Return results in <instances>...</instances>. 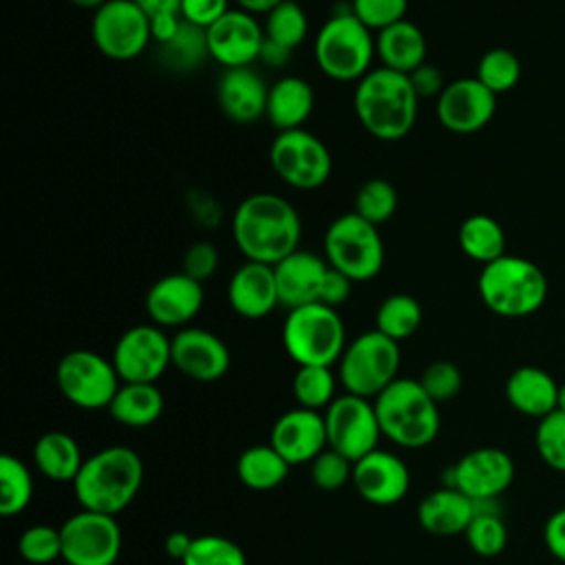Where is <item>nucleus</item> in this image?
<instances>
[{
  "instance_id": "obj_41",
  "label": "nucleus",
  "mask_w": 565,
  "mask_h": 565,
  "mask_svg": "<svg viewBox=\"0 0 565 565\" xmlns=\"http://www.w3.org/2000/svg\"><path fill=\"white\" fill-rule=\"evenodd\" d=\"M475 77L494 95L508 93L521 79V62L508 49H490L481 55Z\"/></svg>"
},
{
  "instance_id": "obj_26",
  "label": "nucleus",
  "mask_w": 565,
  "mask_h": 565,
  "mask_svg": "<svg viewBox=\"0 0 565 565\" xmlns=\"http://www.w3.org/2000/svg\"><path fill=\"white\" fill-rule=\"evenodd\" d=\"M475 512L470 497L457 488L441 486L419 501L417 523L433 536H457L468 530Z\"/></svg>"
},
{
  "instance_id": "obj_24",
  "label": "nucleus",
  "mask_w": 565,
  "mask_h": 565,
  "mask_svg": "<svg viewBox=\"0 0 565 565\" xmlns=\"http://www.w3.org/2000/svg\"><path fill=\"white\" fill-rule=\"evenodd\" d=\"M329 271V263L313 252L296 249L287 258L274 265L278 300L289 309H298L302 305L318 302L322 280Z\"/></svg>"
},
{
  "instance_id": "obj_53",
  "label": "nucleus",
  "mask_w": 565,
  "mask_h": 565,
  "mask_svg": "<svg viewBox=\"0 0 565 565\" xmlns=\"http://www.w3.org/2000/svg\"><path fill=\"white\" fill-rule=\"evenodd\" d=\"M181 26V15H157V18H150V35L157 44H163L168 42Z\"/></svg>"
},
{
  "instance_id": "obj_28",
  "label": "nucleus",
  "mask_w": 565,
  "mask_h": 565,
  "mask_svg": "<svg viewBox=\"0 0 565 565\" xmlns=\"http://www.w3.org/2000/svg\"><path fill=\"white\" fill-rule=\"evenodd\" d=\"M426 51L428 44L424 31L406 18L377 31L375 55L380 57L384 68L411 75L417 66L426 62Z\"/></svg>"
},
{
  "instance_id": "obj_14",
  "label": "nucleus",
  "mask_w": 565,
  "mask_h": 565,
  "mask_svg": "<svg viewBox=\"0 0 565 565\" xmlns=\"http://www.w3.org/2000/svg\"><path fill=\"white\" fill-rule=\"evenodd\" d=\"M62 561L68 565H115L121 554L117 516L82 510L62 525Z\"/></svg>"
},
{
  "instance_id": "obj_48",
  "label": "nucleus",
  "mask_w": 565,
  "mask_h": 565,
  "mask_svg": "<svg viewBox=\"0 0 565 565\" xmlns=\"http://www.w3.org/2000/svg\"><path fill=\"white\" fill-rule=\"evenodd\" d=\"M218 269V249L207 243V241H199L192 243L185 254H183V274H188L190 278L205 282L207 278H212Z\"/></svg>"
},
{
  "instance_id": "obj_23",
  "label": "nucleus",
  "mask_w": 565,
  "mask_h": 565,
  "mask_svg": "<svg viewBox=\"0 0 565 565\" xmlns=\"http://www.w3.org/2000/svg\"><path fill=\"white\" fill-rule=\"evenodd\" d=\"M227 302L232 311L245 320L269 316L280 305L274 267L245 260L227 282Z\"/></svg>"
},
{
  "instance_id": "obj_42",
  "label": "nucleus",
  "mask_w": 565,
  "mask_h": 565,
  "mask_svg": "<svg viewBox=\"0 0 565 565\" xmlns=\"http://www.w3.org/2000/svg\"><path fill=\"white\" fill-rule=\"evenodd\" d=\"M181 565H247V556L243 547L227 536L201 534L194 536Z\"/></svg>"
},
{
  "instance_id": "obj_25",
  "label": "nucleus",
  "mask_w": 565,
  "mask_h": 565,
  "mask_svg": "<svg viewBox=\"0 0 565 565\" xmlns=\"http://www.w3.org/2000/svg\"><path fill=\"white\" fill-rule=\"evenodd\" d=\"M269 86L252 68H227L216 84V102L234 124H254L265 117Z\"/></svg>"
},
{
  "instance_id": "obj_11",
  "label": "nucleus",
  "mask_w": 565,
  "mask_h": 565,
  "mask_svg": "<svg viewBox=\"0 0 565 565\" xmlns=\"http://www.w3.org/2000/svg\"><path fill=\"white\" fill-rule=\"evenodd\" d=\"M269 163L278 179L302 192L322 188L333 166L329 148L305 128L278 132L269 148Z\"/></svg>"
},
{
  "instance_id": "obj_52",
  "label": "nucleus",
  "mask_w": 565,
  "mask_h": 565,
  "mask_svg": "<svg viewBox=\"0 0 565 565\" xmlns=\"http://www.w3.org/2000/svg\"><path fill=\"white\" fill-rule=\"evenodd\" d=\"M543 541L547 552L558 558L561 563H565V508L556 510L543 527Z\"/></svg>"
},
{
  "instance_id": "obj_8",
  "label": "nucleus",
  "mask_w": 565,
  "mask_h": 565,
  "mask_svg": "<svg viewBox=\"0 0 565 565\" xmlns=\"http://www.w3.org/2000/svg\"><path fill=\"white\" fill-rule=\"evenodd\" d=\"M399 371V342L380 333L364 331L347 342L338 360V382L344 393L375 399Z\"/></svg>"
},
{
  "instance_id": "obj_3",
  "label": "nucleus",
  "mask_w": 565,
  "mask_h": 565,
  "mask_svg": "<svg viewBox=\"0 0 565 565\" xmlns=\"http://www.w3.org/2000/svg\"><path fill=\"white\" fill-rule=\"evenodd\" d=\"M419 97L408 75L391 68H371L355 82L353 110L362 128L380 141L404 139L417 119Z\"/></svg>"
},
{
  "instance_id": "obj_5",
  "label": "nucleus",
  "mask_w": 565,
  "mask_h": 565,
  "mask_svg": "<svg viewBox=\"0 0 565 565\" xmlns=\"http://www.w3.org/2000/svg\"><path fill=\"white\" fill-rule=\"evenodd\" d=\"M477 291L492 313L501 318H525L543 307L547 278L536 263L503 254L481 267Z\"/></svg>"
},
{
  "instance_id": "obj_20",
  "label": "nucleus",
  "mask_w": 565,
  "mask_h": 565,
  "mask_svg": "<svg viewBox=\"0 0 565 565\" xmlns=\"http://www.w3.org/2000/svg\"><path fill=\"white\" fill-rule=\"evenodd\" d=\"M351 481L366 503L395 505L411 488V470L395 452L375 448L353 463Z\"/></svg>"
},
{
  "instance_id": "obj_1",
  "label": "nucleus",
  "mask_w": 565,
  "mask_h": 565,
  "mask_svg": "<svg viewBox=\"0 0 565 565\" xmlns=\"http://www.w3.org/2000/svg\"><path fill=\"white\" fill-rule=\"evenodd\" d=\"M232 236L245 260L274 267L300 249L302 221L287 199L274 192H256L236 205Z\"/></svg>"
},
{
  "instance_id": "obj_34",
  "label": "nucleus",
  "mask_w": 565,
  "mask_h": 565,
  "mask_svg": "<svg viewBox=\"0 0 565 565\" xmlns=\"http://www.w3.org/2000/svg\"><path fill=\"white\" fill-rule=\"evenodd\" d=\"M461 252L481 265H488L505 254V232L497 218L488 214H472L463 218L457 232Z\"/></svg>"
},
{
  "instance_id": "obj_44",
  "label": "nucleus",
  "mask_w": 565,
  "mask_h": 565,
  "mask_svg": "<svg viewBox=\"0 0 565 565\" xmlns=\"http://www.w3.org/2000/svg\"><path fill=\"white\" fill-rule=\"evenodd\" d=\"M536 450L543 463L556 472H565V413L552 411L536 426Z\"/></svg>"
},
{
  "instance_id": "obj_17",
  "label": "nucleus",
  "mask_w": 565,
  "mask_h": 565,
  "mask_svg": "<svg viewBox=\"0 0 565 565\" xmlns=\"http://www.w3.org/2000/svg\"><path fill=\"white\" fill-rule=\"evenodd\" d=\"M497 110V95L477 77H461L441 90L435 104L439 124L455 135H472L481 130Z\"/></svg>"
},
{
  "instance_id": "obj_38",
  "label": "nucleus",
  "mask_w": 565,
  "mask_h": 565,
  "mask_svg": "<svg viewBox=\"0 0 565 565\" xmlns=\"http://www.w3.org/2000/svg\"><path fill=\"white\" fill-rule=\"evenodd\" d=\"M338 375L331 366H298L291 380V393L298 406L311 411H324L335 395Z\"/></svg>"
},
{
  "instance_id": "obj_57",
  "label": "nucleus",
  "mask_w": 565,
  "mask_h": 565,
  "mask_svg": "<svg viewBox=\"0 0 565 565\" xmlns=\"http://www.w3.org/2000/svg\"><path fill=\"white\" fill-rule=\"evenodd\" d=\"M238 4V9L252 13V15H260V13H269L271 9H276L282 0H234Z\"/></svg>"
},
{
  "instance_id": "obj_32",
  "label": "nucleus",
  "mask_w": 565,
  "mask_h": 565,
  "mask_svg": "<svg viewBox=\"0 0 565 565\" xmlns=\"http://www.w3.org/2000/svg\"><path fill=\"white\" fill-rule=\"evenodd\" d=\"M289 463L271 444H256L245 448L236 459V477L249 490H274L278 488L287 475Z\"/></svg>"
},
{
  "instance_id": "obj_13",
  "label": "nucleus",
  "mask_w": 565,
  "mask_h": 565,
  "mask_svg": "<svg viewBox=\"0 0 565 565\" xmlns=\"http://www.w3.org/2000/svg\"><path fill=\"white\" fill-rule=\"evenodd\" d=\"M90 38L108 60L128 62L150 44V18L132 0H108L93 11Z\"/></svg>"
},
{
  "instance_id": "obj_50",
  "label": "nucleus",
  "mask_w": 565,
  "mask_h": 565,
  "mask_svg": "<svg viewBox=\"0 0 565 565\" xmlns=\"http://www.w3.org/2000/svg\"><path fill=\"white\" fill-rule=\"evenodd\" d=\"M408 79H411V86H413V90L419 99H433V97L437 99L441 95V90L446 88L444 73L435 64H428V62L417 66L408 75Z\"/></svg>"
},
{
  "instance_id": "obj_39",
  "label": "nucleus",
  "mask_w": 565,
  "mask_h": 565,
  "mask_svg": "<svg viewBox=\"0 0 565 565\" xmlns=\"http://www.w3.org/2000/svg\"><path fill=\"white\" fill-rule=\"evenodd\" d=\"M263 31H265L267 40H271L289 51H296L307 38L309 20L298 2L282 0L276 9H271L265 15Z\"/></svg>"
},
{
  "instance_id": "obj_31",
  "label": "nucleus",
  "mask_w": 565,
  "mask_h": 565,
  "mask_svg": "<svg viewBox=\"0 0 565 565\" xmlns=\"http://www.w3.org/2000/svg\"><path fill=\"white\" fill-rule=\"evenodd\" d=\"M163 406L166 399L157 384L121 382L108 406V413L117 424L126 428H148L161 417Z\"/></svg>"
},
{
  "instance_id": "obj_59",
  "label": "nucleus",
  "mask_w": 565,
  "mask_h": 565,
  "mask_svg": "<svg viewBox=\"0 0 565 565\" xmlns=\"http://www.w3.org/2000/svg\"><path fill=\"white\" fill-rule=\"evenodd\" d=\"M556 411L565 413V382L558 384V397H556Z\"/></svg>"
},
{
  "instance_id": "obj_21",
  "label": "nucleus",
  "mask_w": 565,
  "mask_h": 565,
  "mask_svg": "<svg viewBox=\"0 0 565 565\" xmlns=\"http://www.w3.org/2000/svg\"><path fill=\"white\" fill-rule=\"evenodd\" d=\"M269 444L289 466L311 463L324 448H329L324 415L302 406L282 413L271 426Z\"/></svg>"
},
{
  "instance_id": "obj_9",
  "label": "nucleus",
  "mask_w": 565,
  "mask_h": 565,
  "mask_svg": "<svg viewBox=\"0 0 565 565\" xmlns=\"http://www.w3.org/2000/svg\"><path fill=\"white\" fill-rule=\"evenodd\" d=\"M324 260L353 282L373 280L384 267V243L377 225L355 212L340 214L324 232Z\"/></svg>"
},
{
  "instance_id": "obj_2",
  "label": "nucleus",
  "mask_w": 565,
  "mask_h": 565,
  "mask_svg": "<svg viewBox=\"0 0 565 565\" xmlns=\"http://www.w3.org/2000/svg\"><path fill=\"white\" fill-rule=\"evenodd\" d=\"M143 461L128 446H106L84 459L73 492L82 510L117 516L139 494Z\"/></svg>"
},
{
  "instance_id": "obj_47",
  "label": "nucleus",
  "mask_w": 565,
  "mask_h": 565,
  "mask_svg": "<svg viewBox=\"0 0 565 565\" xmlns=\"http://www.w3.org/2000/svg\"><path fill=\"white\" fill-rule=\"evenodd\" d=\"M408 0H351L353 15L371 31H382L404 20Z\"/></svg>"
},
{
  "instance_id": "obj_56",
  "label": "nucleus",
  "mask_w": 565,
  "mask_h": 565,
  "mask_svg": "<svg viewBox=\"0 0 565 565\" xmlns=\"http://www.w3.org/2000/svg\"><path fill=\"white\" fill-rule=\"evenodd\" d=\"M148 18L157 15H181V0H132Z\"/></svg>"
},
{
  "instance_id": "obj_7",
  "label": "nucleus",
  "mask_w": 565,
  "mask_h": 565,
  "mask_svg": "<svg viewBox=\"0 0 565 565\" xmlns=\"http://www.w3.org/2000/svg\"><path fill=\"white\" fill-rule=\"evenodd\" d=\"M282 347L298 366L338 364L347 347V331L338 309L322 302L289 309L282 322Z\"/></svg>"
},
{
  "instance_id": "obj_22",
  "label": "nucleus",
  "mask_w": 565,
  "mask_h": 565,
  "mask_svg": "<svg viewBox=\"0 0 565 565\" xmlns=\"http://www.w3.org/2000/svg\"><path fill=\"white\" fill-rule=\"evenodd\" d=\"M203 307V282L188 274H166L146 294V311L157 327H185Z\"/></svg>"
},
{
  "instance_id": "obj_54",
  "label": "nucleus",
  "mask_w": 565,
  "mask_h": 565,
  "mask_svg": "<svg viewBox=\"0 0 565 565\" xmlns=\"http://www.w3.org/2000/svg\"><path fill=\"white\" fill-rule=\"evenodd\" d=\"M291 53H294V51H289V49H285V46H280V44H276V42H271V40L265 38L258 60H260L265 66H269V68H282V66L289 62Z\"/></svg>"
},
{
  "instance_id": "obj_40",
  "label": "nucleus",
  "mask_w": 565,
  "mask_h": 565,
  "mask_svg": "<svg viewBox=\"0 0 565 565\" xmlns=\"http://www.w3.org/2000/svg\"><path fill=\"white\" fill-rule=\"evenodd\" d=\"M397 210V192L386 179H369L360 185L353 201V212L373 225H384Z\"/></svg>"
},
{
  "instance_id": "obj_33",
  "label": "nucleus",
  "mask_w": 565,
  "mask_h": 565,
  "mask_svg": "<svg viewBox=\"0 0 565 565\" xmlns=\"http://www.w3.org/2000/svg\"><path fill=\"white\" fill-rule=\"evenodd\" d=\"M159 64L172 73H190L210 57L207 31L181 20L179 31L157 49Z\"/></svg>"
},
{
  "instance_id": "obj_12",
  "label": "nucleus",
  "mask_w": 565,
  "mask_h": 565,
  "mask_svg": "<svg viewBox=\"0 0 565 565\" xmlns=\"http://www.w3.org/2000/svg\"><path fill=\"white\" fill-rule=\"evenodd\" d=\"M322 415L327 426V446L353 463L373 452L380 437H384L373 399L342 393L322 411Z\"/></svg>"
},
{
  "instance_id": "obj_43",
  "label": "nucleus",
  "mask_w": 565,
  "mask_h": 565,
  "mask_svg": "<svg viewBox=\"0 0 565 565\" xmlns=\"http://www.w3.org/2000/svg\"><path fill=\"white\" fill-rule=\"evenodd\" d=\"M18 552L33 565H46L62 558V532L60 527L35 523L29 525L18 539Z\"/></svg>"
},
{
  "instance_id": "obj_30",
  "label": "nucleus",
  "mask_w": 565,
  "mask_h": 565,
  "mask_svg": "<svg viewBox=\"0 0 565 565\" xmlns=\"http://www.w3.org/2000/svg\"><path fill=\"white\" fill-rule=\"evenodd\" d=\"M33 461L42 477L55 483H73L82 470L84 457L73 435L64 430H49L38 437L33 446Z\"/></svg>"
},
{
  "instance_id": "obj_37",
  "label": "nucleus",
  "mask_w": 565,
  "mask_h": 565,
  "mask_svg": "<svg viewBox=\"0 0 565 565\" xmlns=\"http://www.w3.org/2000/svg\"><path fill=\"white\" fill-rule=\"evenodd\" d=\"M33 499V475L29 466L13 457H0V512L2 516H15L29 508Z\"/></svg>"
},
{
  "instance_id": "obj_15",
  "label": "nucleus",
  "mask_w": 565,
  "mask_h": 565,
  "mask_svg": "<svg viewBox=\"0 0 565 565\" xmlns=\"http://www.w3.org/2000/svg\"><path fill=\"white\" fill-rule=\"evenodd\" d=\"M110 360L121 382L157 384L172 364V338L157 324H135L119 335Z\"/></svg>"
},
{
  "instance_id": "obj_27",
  "label": "nucleus",
  "mask_w": 565,
  "mask_h": 565,
  "mask_svg": "<svg viewBox=\"0 0 565 565\" xmlns=\"http://www.w3.org/2000/svg\"><path fill=\"white\" fill-rule=\"evenodd\" d=\"M558 384L554 377L539 366H519L510 373L505 382V399L508 404L527 417L543 419L552 411H556Z\"/></svg>"
},
{
  "instance_id": "obj_46",
  "label": "nucleus",
  "mask_w": 565,
  "mask_h": 565,
  "mask_svg": "<svg viewBox=\"0 0 565 565\" xmlns=\"http://www.w3.org/2000/svg\"><path fill=\"white\" fill-rule=\"evenodd\" d=\"M309 466L311 481L320 490H340L353 477V461L331 448H324Z\"/></svg>"
},
{
  "instance_id": "obj_6",
  "label": "nucleus",
  "mask_w": 565,
  "mask_h": 565,
  "mask_svg": "<svg viewBox=\"0 0 565 565\" xmlns=\"http://www.w3.org/2000/svg\"><path fill=\"white\" fill-rule=\"evenodd\" d=\"M318 68L335 82H360L375 57V38L351 11V2L333 7L313 42Z\"/></svg>"
},
{
  "instance_id": "obj_45",
  "label": "nucleus",
  "mask_w": 565,
  "mask_h": 565,
  "mask_svg": "<svg viewBox=\"0 0 565 565\" xmlns=\"http://www.w3.org/2000/svg\"><path fill=\"white\" fill-rule=\"evenodd\" d=\"M419 384L424 386V391L437 402H448L455 395H459L463 377L457 364L448 362V360H435L430 362L422 375H419Z\"/></svg>"
},
{
  "instance_id": "obj_19",
  "label": "nucleus",
  "mask_w": 565,
  "mask_h": 565,
  "mask_svg": "<svg viewBox=\"0 0 565 565\" xmlns=\"http://www.w3.org/2000/svg\"><path fill=\"white\" fill-rule=\"evenodd\" d=\"M230 349L212 331L183 327L172 335V366L190 380L216 382L230 371Z\"/></svg>"
},
{
  "instance_id": "obj_4",
  "label": "nucleus",
  "mask_w": 565,
  "mask_h": 565,
  "mask_svg": "<svg viewBox=\"0 0 565 565\" xmlns=\"http://www.w3.org/2000/svg\"><path fill=\"white\" fill-rule=\"evenodd\" d=\"M382 435L395 446L417 450L435 441L441 426L439 404L419 380L397 377L373 399Z\"/></svg>"
},
{
  "instance_id": "obj_49",
  "label": "nucleus",
  "mask_w": 565,
  "mask_h": 565,
  "mask_svg": "<svg viewBox=\"0 0 565 565\" xmlns=\"http://www.w3.org/2000/svg\"><path fill=\"white\" fill-rule=\"evenodd\" d=\"M230 11V0H181V20L210 29Z\"/></svg>"
},
{
  "instance_id": "obj_35",
  "label": "nucleus",
  "mask_w": 565,
  "mask_h": 565,
  "mask_svg": "<svg viewBox=\"0 0 565 565\" xmlns=\"http://www.w3.org/2000/svg\"><path fill=\"white\" fill-rule=\"evenodd\" d=\"M497 499L488 501H475V519L470 521L468 530L463 532L470 550L479 556H497L505 550L508 545V530L503 519L499 516L494 508Z\"/></svg>"
},
{
  "instance_id": "obj_51",
  "label": "nucleus",
  "mask_w": 565,
  "mask_h": 565,
  "mask_svg": "<svg viewBox=\"0 0 565 565\" xmlns=\"http://www.w3.org/2000/svg\"><path fill=\"white\" fill-rule=\"evenodd\" d=\"M351 287H353V280L347 278L344 274L335 271L333 267H329L324 280H322V287H320V298L318 302L327 305V307H333L338 309L340 305H344L351 296Z\"/></svg>"
},
{
  "instance_id": "obj_10",
  "label": "nucleus",
  "mask_w": 565,
  "mask_h": 565,
  "mask_svg": "<svg viewBox=\"0 0 565 565\" xmlns=\"http://www.w3.org/2000/svg\"><path fill=\"white\" fill-rule=\"evenodd\" d=\"M55 382L60 393L77 408L102 411L108 408L121 380L113 366L97 351L75 349L62 355L55 369Z\"/></svg>"
},
{
  "instance_id": "obj_18",
  "label": "nucleus",
  "mask_w": 565,
  "mask_h": 565,
  "mask_svg": "<svg viewBox=\"0 0 565 565\" xmlns=\"http://www.w3.org/2000/svg\"><path fill=\"white\" fill-rule=\"evenodd\" d=\"M207 31V49L210 57L227 68H243L258 60L265 31L258 20L243 11L230 9L218 22H214Z\"/></svg>"
},
{
  "instance_id": "obj_29",
  "label": "nucleus",
  "mask_w": 565,
  "mask_h": 565,
  "mask_svg": "<svg viewBox=\"0 0 565 565\" xmlns=\"http://www.w3.org/2000/svg\"><path fill=\"white\" fill-rule=\"evenodd\" d=\"M313 104L316 95L311 84L298 75H287L269 86L265 117L278 132L296 130L309 119Z\"/></svg>"
},
{
  "instance_id": "obj_58",
  "label": "nucleus",
  "mask_w": 565,
  "mask_h": 565,
  "mask_svg": "<svg viewBox=\"0 0 565 565\" xmlns=\"http://www.w3.org/2000/svg\"><path fill=\"white\" fill-rule=\"evenodd\" d=\"M71 4H75V7H79V9H93V11H97L102 4H106L108 0H68Z\"/></svg>"
},
{
  "instance_id": "obj_55",
  "label": "nucleus",
  "mask_w": 565,
  "mask_h": 565,
  "mask_svg": "<svg viewBox=\"0 0 565 565\" xmlns=\"http://www.w3.org/2000/svg\"><path fill=\"white\" fill-rule=\"evenodd\" d=\"M192 541H194L192 534H188V532H183V530H174V532H170V534L166 536V554H168L170 558H174V561L181 563V561L185 558V554L190 552Z\"/></svg>"
},
{
  "instance_id": "obj_36",
  "label": "nucleus",
  "mask_w": 565,
  "mask_h": 565,
  "mask_svg": "<svg viewBox=\"0 0 565 565\" xmlns=\"http://www.w3.org/2000/svg\"><path fill=\"white\" fill-rule=\"evenodd\" d=\"M422 305L408 294L386 296L375 311V329L395 342L408 340L422 324Z\"/></svg>"
},
{
  "instance_id": "obj_16",
  "label": "nucleus",
  "mask_w": 565,
  "mask_h": 565,
  "mask_svg": "<svg viewBox=\"0 0 565 565\" xmlns=\"http://www.w3.org/2000/svg\"><path fill=\"white\" fill-rule=\"evenodd\" d=\"M444 486L461 490L472 501H488L503 494L514 479L512 457L494 446H483L466 452L446 470Z\"/></svg>"
}]
</instances>
